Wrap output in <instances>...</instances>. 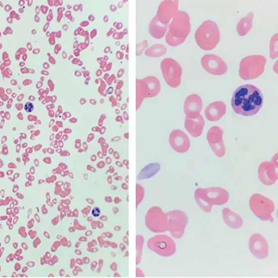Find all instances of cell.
<instances>
[{
    "mask_svg": "<svg viewBox=\"0 0 278 278\" xmlns=\"http://www.w3.org/2000/svg\"><path fill=\"white\" fill-rule=\"evenodd\" d=\"M195 198L200 208L204 212L209 213L213 206L226 204L229 200V194L220 187L199 188L195 193Z\"/></svg>",
    "mask_w": 278,
    "mask_h": 278,
    "instance_id": "cell-2",
    "label": "cell"
},
{
    "mask_svg": "<svg viewBox=\"0 0 278 278\" xmlns=\"http://www.w3.org/2000/svg\"><path fill=\"white\" fill-rule=\"evenodd\" d=\"M123 107H122V110H125L126 108H127V105L126 104H124V105H123L122 106Z\"/></svg>",
    "mask_w": 278,
    "mask_h": 278,
    "instance_id": "cell-20",
    "label": "cell"
},
{
    "mask_svg": "<svg viewBox=\"0 0 278 278\" xmlns=\"http://www.w3.org/2000/svg\"><path fill=\"white\" fill-rule=\"evenodd\" d=\"M226 105L221 101H216L210 104L206 109V118L209 121H219L226 113Z\"/></svg>",
    "mask_w": 278,
    "mask_h": 278,
    "instance_id": "cell-9",
    "label": "cell"
},
{
    "mask_svg": "<svg viewBox=\"0 0 278 278\" xmlns=\"http://www.w3.org/2000/svg\"><path fill=\"white\" fill-rule=\"evenodd\" d=\"M124 118L126 121L129 120V116L128 114L126 112H124Z\"/></svg>",
    "mask_w": 278,
    "mask_h": 278,
    "instance_id": "cell-16",
    "label": "cell"
},
{
    "mask_svg": "<svg viewBox=\"0 0 278 278\" xmlns=\"http://www.w3.org/2000/svg\"><path fill=\"white\" fill-rule=\"evenodd\" d=\"M115 157L117 159H119L120 157V154L118 153V152H116L115 153Z\"/></svg>",
    "mask_w": 278,
    "mask_h": 278,
    "instance_id": "cell-17",
    "label": "cell"
},
{
    "mask_svg": "<svg viewBox=\"0 0 278 278\" xmlns=\"http://www.w3.org/2000/svg\"><path fill=\"white\" fill-rule=\"evenodd\" d=\"M202 65L208 72L214 75H221V70L225 73L227 71V67L220 58L214 55H208L203 58Z\"/></svg>",
    "mask_w": 278,
    "mask_h": 278,
    "instance_id": "cell-6",
    "label": "cell"
},
{
    "mask_svg": "<svg viewBox=\"0 0 278 278\" xmlns=\"http://www.w3.org/2000/svg\"><path fill=\"white\" fill-rule=\"evenodd\" d=\"M117 121L118 122H121L122 124H124V121H123V118H122V117H121V116H119V117H118L117 118Z\"/></svg>",
    "mask_w": 278,
    "mask_h": 278,
    "instance_id": "cell-15",
    "label": "cell"
},
{
    "mask_svg": "<svg viewBox=\"0 0 278 278\" xmlns=\"http://www.w3.org/2000/svg\"><path fill=\"white\" fill-rule=\"evenodd\" d=\"M124 163H125V164L128 165V163H129V161L128 160H124Z\"/></svg>",
    "mask_w": 278,
    "mask_h": 278,
    "instance_id": "cell-19",
    "label": "cell"
},
{
    "mask_svg": "<svg viewBox=\"0 0 278 278\" xmlns=\"http://www.w3.org/2000/svg\"><path fill=\"white\" fill-rule=\"evenodd\" d=\"M34 105L31 102H27L24 106L25 110L28 113L32 112V111L34 109Z\"/></svg>",
    "mask_w": 278,
    "mask_h": 278,
    "instance_id": "cell-13",
    "label": "cell"
},
{
    "mask_svg": "<svg viewBox=\"0 0 278 278\" xmlns=\"http://www.w3.org/2000/svg\"><path fill=\"white\" fill-rule=\"evenodd\" d=\"M263 103L264 96L261 91L249 84L239 87L234 92L231 100L234 112L245 117L258 114Z\"/></svg>",
    "mask_w": 278,
    "mask_h": 278,
    "instance_id": "cell-1",
    "label": "cell"
},
{
    "mask_svg": "<svg viewBox=\"0 0 278 278\" xmlns=\"http://www.w3.org/2000/svg\"><path fill=\"white\" fill-rule=\"evenodd\" d=\"M204 126L205 120L201 115L196 118L187 117L185 120V128L194 138L199 137L202 135Z\"/></svg>",
    "mask_w": 278,
    "mask_h": 278,
    "instance_id": "cell-10",
    "label": "cell"
},
{
    "mask_svg": "<svg viewBox=\"0 0 278 278\" xmlns=\"http://www.w3.org/2000/svg\"><path fill=\"white\" fill-rule=\"evenodd\" d=\"M249 207L254 214L263 221H274L272 214L275 210L274 203L260 194H255L250 198Z\"/></svg>",
    "mask_w": 278,
    "mask_h": 278,
    "instance_id": "cell-3",
    "label": "cell"
},
{
    "mask_svg": "<svg viewBox=\"0 0 278 278\" xmlns=\"http://www.w3.org/2000/svg\"><path fill=\"white\" fill-rule=\"evenodd\" d=\"M203 107L201 98L198 95L188 96L184 104V112L189 118H196L199 116Z\"/></svg>",
    "mask_w": 278,
    "mask_h": 278,
    "instance_id": "cell-7",
    "label": "cell"
},
{
    "mask_svg": "<svg viewBox=\"0 0 278 278\" xmlns=\"http://www.w3.org/2000/svg\"><path fill=\"white\" fill-rule=\"evenodd\" d=\"M173 232L174 237L179 238L183 233L184 228L187 222L186 216L183 212H176L173 213Z\"/></svg>",
    "mask_w": 278,
    "mask_h": 278,
    "instance_id": "cell-12",
    "label": "cell"
},
{
    "mask_svg": "<svg viewBox=\"0 0 278 278\" xmlns=\"http://www.w3.org/2000/svg\"><path fill=\"white\" fill-rule=\"evenodd\" d=\"M169 142L172 148L179 153L186 152L190 147L189 137L180 130H175L171 133Z\"/></svg>",
    "mask_w": 278,
    "mask_h": 278,
    "instance_id": "cell-5",
    "label": "cell"
},
{
    "mask_svg": "<svg viewBox=\"0 0 278 278\" xmlns=\"http://www.w3.org/2000/svg\"><path fill=\"white\" fill-rule=\"evenodd\" d=\"M222 215L225 224L231 229H238L242 226L243 220L242 217L229 208H225L222 209Z\"/></svg>",
    "mask_w": 278,
    "mask_h": 278,
    "instance_id": "cell-11",
    "label": "cell"
},
{
    "mask_svg": "<svg viewBox=\"0 0 278 278\" xmlns=\"http://www.w3.org/2000/svg\"><path fill=\"white\" fill-rule=\"evenodd\" d=\"M92 213L94 216H98L100 214V210L98 208H95L93 209Z\"/></svg>",
    "mask_w": 278,
    "mask_h": 278,
    "instance_id": "cell-14",
    "label": "cell"
},
{
    "mask_svg": "<svg viewBox=\"0 0 278 278\" xmlns=\"http://www.w3.org/2000/svg\"><path fill=\"white\" fill-rule=\"evenodd\" d=\"M117 163L118 165H120L121 166H123L122 164L120 162L118 161Z\"/></svg>",
    "mask_w": 278,
    "mask_h": 278,
    "instance_id": "cell-21",
    "label": "cell"
},
{
    "mask_svg": "<svg viewBox=\"0 0 278 278\" xmlns=\"http://www.w3.org/2000/svg\"><path fill=\"white\" fill-rule=\"evenodd\" d=\"M124 136H125V138L127 139V140H128V139H129V133H125Z\"/></svg>",
    "mask_w": 278,
    "mask_h": 278,
    "instance_id": "cell-18",
    "label": "cell"
},
{
    "mask_svg": "<svg viewBox=\"0 0 278 278\" xmlns=\"http://www.w3.org/2000/svg\"><path fill=\"white\" fill-rule=\"evenodd\" d=\"M259 177L263 184L267 186L272 185L278 180L276 168L270 162L262 163L259 169Z\"/></svg>",
    "mask_w": 278,
    "mask_h": 278,
    "instance_id": "cell-8",
    "label": "cell"
},
{
    "mask_svg": "<svg viewBox=\"0 0 278 278\" xmlns=\"http://www.w3.org/2000/svg\"><path fill=\"white\" fill-rule=\"evenodd\" d=\"M249 248L250 252L259 260H264L269 257L268 242L260 233H255L250 237Z\"/></svg>",
    "mask_w": 278,
    "mask_h": 278,
    "instance_id": "cell-4",
    "label": "cell"
}]
</instances>
